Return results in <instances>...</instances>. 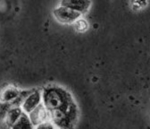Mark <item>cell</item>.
Returning <instances> with one entry per match:
<instances>
[{
    "label": "cell",
    "mask_w": 150,
    "mask_h": 129,
    "mask_svg": "<svg viewBox=\"0 0 150 129\" xmlns=\"http://www.w3.org/2000/svg\"><path fill=\"white\" fill-rule=\"evenodd\" d=\"M10 128L11 129H34V125L31 123L28 114L23 112L21 118Z\"/></svg>",
    "instance_id": "8"
},
{
    "label": "cell",
    "mask_w": 150,
    "mask_h": 129,
    "mask_svg": "<svg viewBox=\"0 0 150 129\" xmlns=\"http://www.w3.org/2000/svg\"><path fill=\"white\" fill-rule=\"evenodd\" d=\"M42 104V94L41 90L35 89L30 90V93L24 98L21 104V108L26 114L30 113L32 110Z\"/></svg>",
    "instance_id": "2"
},
{
    "label": "cell",
    "mask_w": 150,
    "mask_h": 129,
    "mask_svg": "<svg viewBox=\"0 0 150 129\" xmlns=\"http://www.w3.org/2000/svg\"><path fill=\"white\" fill-rule=\"evenodd\" d=\"M21 93V90H19L15 86H7L6 87L2 93H0V102L9 103L12 105Z\"/></svg>",
    "instance_id": "6"
},
{
    "label": "cell",
    "mask_w": 150,
    "mask_h": 129,
    "mask_svg": "<svg viewBox=\"0 0 150 129\" xmlns=\"http://www.w3.org/2000/svg\"><path fill=\"white\" fill-rule=\"evenodd\" d=\"M61 6L67 7L81 15L87 13L91 6V0H61Z\"/></svg>",
    "instance_id": "4"
},
{
    "label": "cell",
    "mask_w": 150,
    "mask_h": 129,
    "mask_svg": "<svg viewBox=\"0 0 150 129\" xmlns=\"http://www.w3.org/2000/svg\"><path fill=\"white\" fill-rule=\"evenodd\" d=\"M53 14L56 20L60 22L61 24H74L81 17V14L80 13H77L73 10H71L67 7L61 6L54 9Z\"/></svg>",
    "instance_id": "3"
},
{
    "label": "cell",
    "mask_w": 150,
    "mask_h": 129,
    "mask_svg": "<svg viewBox=\"0 0 150 129\" xmlns=\"http://www.w3.org/2000/svg\"><path fill=\"white\" fill-rule=\"evenodd\" d=\"M74 27L78 31L83 32V31H86L88 29V24L86 20L80 18V19H78L76 22L74 23Z\"/></svg>",
    "instance_id": "9"
},
{
    "label": "cell",
    "mask_w": 150,
    "mask_h": 129,
    "mask_svg": "<svg viewBox=\"0 0 150 129\" xmlns=\"http://www.w3.org/2000/svg\"><path fill=\"white\" fill-rule=\"evenodd\" d=\"M56 129H61V128H56Z\"/></svg>",
    "instance_id": "13"
},
{
    "label": "cell",
    "mask_w": 150,
    "mask_h": 129,
    "mask_svg": "<svg viewBox=\"0 0 150 129\" xmlns=\"http://www.w3.org/2000/svg\"><path fill=\"white\" fill-rule=\"evenodd\" d=\"M28 116L31 123L34 125V126L42 122L50 120V112L42 104L40 105L38 108H36L34 110H32L30 113L28 114Z\"/></svg>",
    "instance_id": "5"
},
{
    "label": "cell",
    "mask_w": 150,
    "mask_h": 129,
    "mask_svg": "<svg viewBox=\"0 0 150 129\" xmlns=\"http://www.w3.org/2000/svg\"><path fill=\"white\" fill-rule=\"evenodd\" d=\"M42 105L52 112L56 109H64L71 102L73 99L69 91L58 85H47L41 90Z\"/></svg>",
    "instance_id": "1"
},
{
    "label": "cell",
    "mask_w": 150,
    "mask_h": 129,
    "mask_svg": "<svg viewBox=\"0 0 150 129\" xmlns=\"http://www.w3.org/2000/svg\"><path fill=\"white\" fill-rule=\"evenodd\" d=\"M34 129H56V126L50 121H46L42 122L39 125H36L34 126Z\"/></svg>",
    "instance_id": "10"
},
{
    "label": "cell",
    "mask_w": 150,
    "mask_h": 129,
    "mask_svg": "<svg viewBox=\"0 0 150 129\" xmlns=\"http://www.w3.org/2000/svg\"><path fill=\"white\" fill-rule=\"evenodd\" d=\"M0 129H11V128H9V127H7V126H6V125H3V127H1Z\"/></svg>",
    "instance_id": "12"
},
{
    "label": "cell",
    "mask_w": 150,
    "mask_h": 129,
    "mask_svg": "<svg viewBox=\"0 0 150 129\" xmlns=\"http://www.w3.org/2000/svg\"><path fill=\"white\" fill-rule=\"evenodd\" d=\"M23 113V109L21 108V107L12 106L8 109V111L6 112L5 118H3L4 125L10 128L12 125H13L17 122V120L19 118H21Z\"/></svg>",
    "instance_id": "7"
},
{
    "label": "cell",
    "mask_w": 150,
    "mask_h": 129,
    "mask_svg": "<svg viewBox=\"0 0 150 129\" xmlns=\"http://www.w3.org/2000/svg\"><path fill=\"white\" fill-rule=\"evenodd\" d=\"M12 107L11 104L9 103H5V102H0V119H2L5 118L6 112L8 111V109Z\"/></svg>",
    "instance_id": "11"
}]
</instances>
